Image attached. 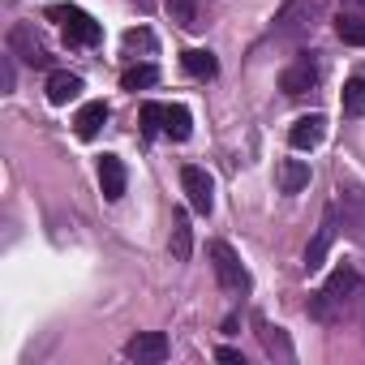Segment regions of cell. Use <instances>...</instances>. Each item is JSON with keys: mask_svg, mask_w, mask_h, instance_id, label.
Returning <instances> with one entry per match:
<instances>
[{"mask_svg": "<svg viewBox=\"0 0 365 365\" xmlns=\"http://www.w3.org/2000/svg\"><path fill=\"white\" fill-rule=\"evenodd\" d=\"M356 288H361L356 267H352V262H339V267L327 275V284H322V292H318V297H322V301H331V305H344Z\"/></svg>", "mask_w": 365, "mask_h": 365, "instance_id": "cell-4", "label": "cell"}, {"mask_svg": "<svg viewBox=\"0 0 365 365\" xmlns=\"http://www.w3.org/2000/svg\"><path fill=\"white\" fill-rule=\"evenodd\" d=\"M356 5H365V0H356Z\"/></svg>", "mask_w": 365, "mask_h": 365, "instance_id": "cell-25", "label": "cell"}, {"mask_svg": "<svg viewBox=\"0 0 365 365\" xmlns=\"http://www.w3.org/2000/svg\"><path fill=\"white\" fill-rule=\"evenodd\" d=\"M125 52H155V35L150 31H125Z\"/></svg>", "mask_w": 365, "mask_h": 365, "instance_id": "cell-23", "label": "cell"}, {"mask_svg": "<svg viewBox=\"0 0 365 365\" xmlns=\"http://www.w3.org/2000/svg\"><path fill=\"white\" fill-rule=\"evenodd\" d=\"M331 237H335V228H331V224H322V228H318V237H314V241H309V250H305V271H318V267L327 262Z\"/></svg>", "mask_w": 365, "mask_h": 365, "instance_id": "cell-17", "label": "cell"}, {"mask_svg": "<svg viewBox=\"0 0 365 365\" xmlns=\"http://www.w3.org/2000/svg\"><path fill=\"white\" fill-rule=\"evenodd\" d=\"M180 190H185V198H190V207L198 215H211V207H215V180L202 168H194V163L180 168Z\"/></svg>", "mask_w": 365, "mask_h": 365, "instance_id": "cell-3", "label": "cell"}, {"mask_svg": "<svg viewBox=\"0 0 365 365\" xmlns=\"http://www.w3.org/2000/svg\"><path fill=\"white\" fill-rule=\"evenodd\" d=\"M344 108L348 112H365V78H348L344 82Z\"/></svg>", "mask_w": 365, "mask_h": 365, "instance_id": "cell-22", "label": "cell"}, {"mask_svg": "<svg viewBox=\"0 0 365 365\" xmlns=\"http://www.w3.org/2000/svg\"><path fill=\"white\" fill-rule=\"evenodd\" d=\"M108 125V103L103 99H95V103H82V112L73 116V129H78V138L82 142H91L99 129Z\"/></svg>", "mask_w": 365, "mask_h": 365, "instance_id": "cell-10", "label": "cell"}, {"mask_svg": "<svg viewBox=\"0 0 365 365\" xmlns=\"http://www.w3.org/2000/svg\"><path fill=\"white\" fill-rule=\"evenodd\" d=\"M275 180H279V194H301V190L309 185V163H301V159H284L279 172H275Z\"/></svg>", "mask_w": 365, "mask_h": 365, "instance_id": "cell-14", "label": "cell"}, {"mask_svg": "<svg viewBox=\"0 0 365 365\" xmlns=\"http://www.w3.org/2000/svg\"><path fill=\"white\" fill-rule=\"evenodd\" d=\"M207 258H211V267H215V279H220L228 292H245V288H250V271L241 267V258L232 254V245L215 241V245L207 250Z\"/></svg>", "mask_w": 365, "mask_h": 365, "instance_id": "cell-2", "label": "cell"}, {"mask_svg": "<svg viewBox=\"0 0 365 365\" xmlns=\"http://www.w3.org/2000/svg\"><path fill=\"white\" fill-rule=\"evenodd\" d=\"M155 82H159V69H155V65H133V69L120 73V86H125V91H146V86H155Z\"/></svg>", "mask_w": 365, "mask_h": 365, "instance_id": "cell-19", "label": "cell"}, {"mask_svg": "<svg viewBox=\"0 0 365 365\" xmlns=\"http://www.w3.org/2000/svg\"><path fill=\"white\" fill-rule=\"evenodd\" d=\"M82 95V78L78 73H65V69H56L52 78H48V103H69V99H78Z\"/></svg>", "mask_w": 365, "mask_h": 365, "instance_id": "cell-15", "label": "cell"}, {"mask_svg": "<svg viewBox=\"0 0 365 365\" xmlns=\"http://www.w3.org/2000/svg\"><path fill=\"white\" fill-rule=\"evenodd\" d=\"M190 254H194L190 215H185V211H176V215H172V258H176V262H190Z\"/></svg>", "mask_w": 365, "mask_h": 365, "instance_id": "cell-16", "label": "cell"}, {"mask_svg": "<svg viewBox=\"0 0 365 365\" xmlns=\"http://www.w3.org/2000/svg\"><path fill=\"white\" fill-rule=\"evenodd\" d=\"M163 133H168L172 142H185V138L194 133V116H190L185 103H168V108H163Z\"/></svg>", "mask_w": 365, "mask_h": 365, "instance_id": "cell-13", "label": "cell"}, {"mask_svg": "<svg viewBox=\"0 0 365 365\" xmlns=\"http://www.w3.org/2000/svg\"><path fill=\"white\" fill-rule=\"evenodd\" d=\"M335 35H339L344 43H352V48H365V18L339 14V18H335Z\"/></svg>", "mask_w": 365, "mask_h": 365, "instance_id": "cell-18", "label": "cell"}, {"mask_svg": "<svg viewBox=\"0 0 365 365\" xmlns=\"http://www.w3.org/2000/svg\"><path fill=\"white\" fill-rule=\"evenodd\" d=\"M314 86H318V65H314L309 56L292 61V65L279 73V91H284V95H305V91H314Z\"/></svg>", "mask_w": 365, "mask_h": 365, "instance_id": "cell-6", "label": "cell"}, {"mask_svg": "<svg viewBox=\"0 0 365 365\" xmlns=\"http://www.w3.org/2000/svg\"><path fill=\"white\" fill-rule=\"evenodd\" d=\"M163 108H168V103H142L138 120H142V133H146V138H159V133H163Z\"/></svg>", "mask_w": 365, "mask_h": 365, "instance_id": "cell-21", "label": "cell"}, {"mask_svg": "<svg viewBox=\"0 0 365 365\" xmlns=\"http://www.w3.org/2000/svg\"><path fill=\"white\" fill-rule=\"evenodd\" d=\"M254 327H258V339H262V348H267V356H279V361H292V344H288V335L279 331V327H271L262 314H254Z\"/></svg>", "mask_w": 365, "mask_h": 365, "instance_id": "cell-11", "label": "cell"}, {"mask_svg": "<svg viewBox=\"0 0 365 365\" xmlns=\"http://www.w3.org/2000/svg\"><path fill=\"white\" fill-rule=\"evenodd\" d=\"M48 18H52V22H61V31H65V43L95 48V43L103 39L99 22H95L86 9H73V5H52V9H48Z\"/></svg>", "mask_w": 365, "mask_h": 365, "instance_id": "cell-1", "label": "cell"}, {"mask_svg": "<svg viewBox=\"0 0 365 365\" xmlns=\"http://www.w3.org/2000/svg\"><path fill=\"white\" fill-rule=\"evenodd\" d=\"M168 18H172L176 26L194 31V26H198V5H194V0H168Z\"/></svg>", "mask_w": 365, "mask_h": 365, "instance_id": "cell-20", "label": "cell"}, {"mask_svg": "<svg viewBox=\"0 0 365 365\" xmlns=\"http://www.w3.org/2000/svg\"><path fill=\"white\" fill-rule=\"evenodd\" d=\"M180 69H185L190 78H215L220 73V61H215V52H207V48H190V52H180Z\"/></svg>", "mask_w": 365, "mask_h": 365, "instance_id": "cell-12", "label": "cell"}, {"mask_svg": "<svg viewBox=\"0 0 365 365\" xmlns=\"http://www.w3.org/2000/svg\"><path fill=\"white\" fill-rule=\"evenodd\" d=\"M125 163H120V155H103L99 159V190H103V198L108 202H120L125 198Z\"/></svg>", "mask_w": 365, "mask_h": 365, "instance_id": "cell-8", "label": "cell"}, {"mask_svg": "<svg viewBox=\"0 0 365 365\" xmlns=\"http://www.w3.org/2000/svg\"><path fill=\"white\" fill-rule=\"evenodd\" d=\"M9 48H14L26 65H35V69H39V65H48V52H43V43L35 39V31H31V26H14V31H9Z\"/></svg>", "mask_w": 365, "mask_h": 365, "instance_id": "cell-9", "label": "cell"}, {"mask_svg": "<svg viewBox=\"0 0 365 365\" xmlns=\"http://www.w3.org/2000/svg\"><path fill=\"white\" fill-rule=\"evenodd\" d=\"M168 335L163 331H142V335H133L129 344H125V356H133V361H146V365H159V361H168Z\"/></svg>", "mask_w": 365, "mask_h": 365, "instance_id": "cell-5", "label": "cell"}, {"mask_svg": "<svg viewBox=\"0 0 365 365\" xmlns=\"http://www.w3.org/2000/svg\"><path fill=\"white\" fill-rule=\"evenodd\" d=\"M322 138H327V116H322V112L297 116V120H292V129H288V142H292L297 150H314Z\"/></svg>", "mask_w": 365, "mask_h": 365, "instance_id": "cell-7", "label": "cell"}, {"mask_svg": "<svg viewBox=\"0 0 365 365\" xmlns=\"http://www.w3.org/2000/svg\"><path fill=\"white\" fill-rule=\"evenodd\" d=\"M215 356H220V361H228V365H245V352H241V348H220Z\"/></svg>", "mask_w": 365, "mask_h": 365, "instance_id": "cell-24", "label": "cell"}]
</instances>
